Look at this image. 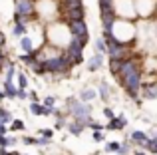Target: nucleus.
<instances>
[{
	"label": "nucleus",
	"mask_w": 157,
	"mask_h": 155,
	"mask_svg": "<svg viewBox=\"0 0 157 155\" xmlns=\"http://www.w3.org/2000/svg\"><path fill=\"white\" fill-rule=\"evenodd\" d=\"M12 129H24V123L20 119H14V123H12Z\"/></svg>",
	"instance_id": "c85d7f7f"
},
{
	"label": "nucleus",
	"mask_w": 157,
	"mask_h": 155,
	"mask_svg": "<svg viewBox=\"0 0 157 155\" xmlns=\"http://www.w3.org/2000/svg\"><path fill=\"white\" fill-rule=\"evenodd\" d=\"M137 68V64L133 62V60H121V68H119V74H127V72L135 70Z\"/></svg>",
	"instance_id": "1a4fd4ad"
},
{
	"label": "nucleus",
	"mask_w": 157,
	"mask_h": 155,
	"mask_svg": "<svg viewBox=\"0 0 157 155\" xmlns=\"http://www.w3.org/2000/svg\"><path fill=\"white\" fill-rule=\"evenodd\" d=\"M109 68H111V72H113V74H119V68H121V60H117V58H111V64H109Z\"/></svg>",
	"instance_id": "dca6fc26"
},
{
	"label": "nucleus",
	"mask_w": 157,
	"mask_h": 155,
	"mask_svg": "<svg viewBox=\"0 0 157 155\" xmlns=\"http://www.w3.org/2000/svg\"><path fill=\"white\" fill-rule=\"evenodd\" d=\"M0 64H2V54H0Z\"/></svg>",
	"instance_id": "79ce46f5"
},
{
	"label": "nucleus",
	"mask_w": 157,
	"mask_h": 155,
	"mask_svg": "<svg viewBox=\"0 0 157 155\" xmlns=\"http://www.w3.org/2000/svg\"><path fill=\"white\" fill-rule=\"evenodd\" d=\"M8 121H12L10 113H8L6 109H2V108H0V123H8Z\"/></svg>",
	"instance_id": "a211bd4d"
},
{
	"label": "nucleus",
	"mask_w": 157,
	"mask_h": 155,
	"mask_svg": "<svg viewBox=\"0 0 157 155\" xmlns=\"http://www.w3.org/2000/svg\"><path fill=\"white\" fill-rule=\"evenodd\" d=\"M117 153H119V155H125V153H129V145H127V143H121V145L117 147Z\"/></svg>",
	"instance_id": "393cba45"
},
{
	"label": "nucleus",
	"mask_w": 157,
	"mask_h": 155,
	"mask_svg": "<svg viewBox=\"0 0 157 155\" xmlns=\"http://www.w3.org/2000/svg\"><path fill=\"white\" fill-rule=\"evenodd\" d=\"M12 32H14V36H22L24 32H26V26H24V24H16Z\"/></svg>",
	"instance_id": "5701e85b"
},
{
	"label": "nucleus",
	"mask_w": 157,
	"mask_h": 155,
	"mask_svg": "<svg viewBox=\"0 0 157 155\" xmlns=\"http://www.w3.org/2000/svg\"><path fill=\"white\" fill-rule=\"evenodd\" d=\"M4 89H6V92H4V96H8V97H16V92H18V89L12 85V81H6Z\"/></svg>",
	"instance_id": "ddd939ff"
},
{
	"label": "nucleus",
	"mask_w": 157,
	"mask_h": 155,
	"mask_svg": "<svg viewBox=\"0 0 157 155\" xmlns=\"http://www.w3.org/2000/svg\"><path fill=\"white\" fill-rule=\"evenodd\" d=\"M44 72H54V74H60V72H68L72 64L66 60V56H54V58L44 60Z\"/></svg>",
	"instance_id": "f257e3e1"
},
{
	"label": "nucleus",
	"mask_w": 157,
	"mask_h": 155,
	"mask_svg": "<svg viewBox=\"0 0 157 155\" xmlns=\"http://www.w3.org/2000/svg\"><path fill=\"white\" fill-rule=\"evenodd\" d=\"M64 125H66V119H64V117H58V121H56V127H58V129H62Z\"/></svg>",
	"instance_id": "7c9ffc66"
},
{
	"label": "nucleus",
	"mask_w": 157,
	"mask_h": 155,
	"mask_svg": "<svg viewBox=\"0 0 157 155\" xmlns=\"http://www.w3.org/2000/svg\"><path fill=\"white\" fill-rule=\"evenodd\" d=\"M96 46H98V50H100V52H105V44H104V40H98Z\"/></svg>",
	"instance_id": "c756f323"
},
{
	"label": "nucleus",
	"mask_w": 157,
	"mask_h": 155,
	"mask_svg": "<svg viewBox=\"0 0 157 155\" xmlns=\"http://www.w3.org/2000/svg\"><path fill=\"white\" fill-rule=\"evenodd\" d=\"M30 112L34 113V115H40V113H42V105H40L38 101H32L30 104Z\"/></svg>",
	"instance_id": "6ab92c4d"
},
{
	"label": "nucleus",
	"mask_w": 157,
	"mask_h": 155,
	"mask_svg": "<svg viewBox=\"0 0 157 155\" xmlns=\"http://www.w3.org/2000/svg\"><path fill=\"white\" fill-rule=\"evenodd\" d=\"M131 141H135V143H139L143 147V143L147 141V135L143 131H133V133H131Z\"/></svg>",
	"instance_id": "9b49d317"
},
{
	"label": "nucleus",
	"mask_w": 157,
	"mask_h": 155,
	"mask_svg": "<svg viewBox=\"0 0 157 155\" xmlns=\"http://www.w3.org/2000/svg\"><path fill=\"white\" fill-rule=\"evenodd\" d=\"M104 113H105V117H109V119L113 117V112H111L109 108H105V109H104Z\"/></svg>",
	"instance_id": "f704fd0d"
},
{
	"label": "nucleus",
	"mask_w": 157,
	"mask_h": 155,
	"mask_svg": "<svg viewBox=\"0 0 157 155\" xmlns=\"http://www.w3.org/2000/svg\"><path fill=\"white\" fill-rule=\"evenodd\" d=\"M101 22H104V28H105V30H111V26L115 24V8L101 10Z\"/></svg>",
	"instance_id": "423d86ee"
},
{
	"label": "nucleus",
	"mask_w": 157,
	"mask_h": 155,
	"mask_svg": "<svg viewBox=\"0 0 157 155\" xmlns=\"http://www.w3.org/2000/svg\"><path fill=\"white\" fill-rule=\"evenodd\" d=\"M70 32L78 38H86L88 40V28H86L84 20H70Z\"/></svg>",
	"instance_id": "20e7f679"
},
{
	"label": "nucleus",
	"mask_w": 157,
	"mask_h": 155,
	"mask_svg": "<svg viewBox=\"0 0 157 155\" xmlns=\"http://www.w3.org/2000/svg\"><path fill=\"white\" fill-rule=\"evenodd\" d=\"M94 139H96V141H104V135L100 133V129H98V131L94 133Z\"/></svg>",
	"instance_id": "2f4dec72"
},
{
	"label": "nucleus",
	"mask_w": 157,
	"mask_h": 155,
	"mask_svg": "<svg viewBox=\"0 0 157 155\" xmlns=\"http://www.w3.org/2000/svg\"><path fill=\"white\" fill-rule=\"evenodd\" d=\"M64 6H66V8H76V6H82V0H64Z\"/></svg>",
	"instance_id": "4be33fe9"
},
{
	"label": "nucleus",
	"mask_w": 157,
	"mask_h": 155,
	"mask_svg": "<svg viewBox=\"0 0 157 155\" xmlns=\"http://www.w3.org/2000/svg\"><path fill=\"white\" fill-rule=\"evenodd\" d=\"M42 135H44V137H48V139H50V137H52V129H44V131H42Z\"/></svg>",
	"instance_id": "c9c22d12"
},
{
	"label": "nucleus",
	"mask_w": 157,
	"mask_h": 155,
	"mask_svg": "<svg viewBox=\"0 0 157 155\" xmlns=\"http://www.w3.org/2000/svg\"><path fill=\"white\" fill-rule=\"evenodd\" d=\"M2 97H4V92H2V89H0V100H2Z\"/></svg>",
	"instance_id": "ea45409f"
},
{
	"label": "nucleus",
	"mask_w": 157,
	"mask_h": 155,
	"mask_svg": "<svg viewBox=\"0 0 157 155\" xmlns=\"http://www.w3.org/2000/svg\"><path fill=\"white\" fill-rule=\"evenodd\" d=\"M2 44H4V36L0 34V46H2Z\"/></svg>",
	"instance_id": "58836bf2"
},
{
	"label": "nucleus",
	"mask_w": 157,
	"mask_h": 155,
	"mask_svg": "<svg viewBox=\"0 0 157 155\" xmlns=\"http://www.w3.org/2000/svg\"><path fill=\"white\" fill-rule=\"evenodd\" d=\"M44 105H48V108H52V105H54V97H46V101H44Z\"/></svg>",
	"instance_id": "72a5a7b5"
},
{
	"label": "nucleus",
	"mask_w": 157,
	"mask_h": 155,
	"mask_svg": "<svg viewBox=\"0 0 157 155\" xmlns=\"http://www.w3.org/2000/svg\"><path fill=\"white\" fill-rule=\"evenodd\" d=\"M125 125H127L125 117H123V115H119V117H111V121L107 123V127H109V129H123Z\"/></svg>",
	"instance_id": "6e6552de"
},
{
	"label": "nucleus",
	"mask_w": 157,
	"mask_h": 155,
	"mask_svg": "<svg viewBox=\"0 0 157 155\" xmlns=\"http://www.w3.org/2000/svg\"><path fill=\"white\" fill-rule=\"evenodd\" d=\"M66 14L70 20H84V8L76 6V8H66Z\"/></svg>",
	"instance_id": "0eeeda50"
},
{
	"label": "nucleus",
	"mask_w": 157,
	"mask_h": 155,
	"mask_svg": "<svg viewBox=\"0 0 157 155\" xmlns=\"http://www.w3.org/2000/svg\"><path fill=\"white\" fill-rule=\"evenodd\" d=\"M0 133H6V127H4V123H0Z\"/></svg>",
	"instance_id": "4c0bfd02"
},
{
	"label": "nucleus",
	"mask_w": 157,
	"mask_h": 155,
	"mask_svg": "<svg viewBox=\"0 0 157 155\" xmlns=\"http://www.w3.org/2000/svg\"><path fill=\"white\" fill-rule=\"evenodd\" d=\"M20 46H22V50L26 52V54H28V52H32V50H34V42H32V38H28V36H26V38H22V40H20Z\"/></svg>",
	"instance_id": "f8f14e48"
},
{
	"label": "nucleus",
	"mask_w": 157,
	"mask_h": 155,
	"mask_svg": "<svg viewBox=\"0 0 157 155\" xmlns=\"http://www.w3.org/2000/svg\"><path fill=\"white\" fill-rule=\"evenodd\" d=\"M135 155H145V153H141V151H135Z\"/></svg>",
	"instance_id": "a19ab883"
},
{
	"label": "nucleus",
	"mask_w": 157,
	"mask_h": 155,
	"mask_svg": "<svg viewBox=\"0 0 157 155\" xmlns=\"http://www.w3.org/2000/svg\"><path fill=\"white\" fill-rule=\"evenodd\" d=\"M12 78H14V66L10 64V68H8V72H6V81H12Z\"/></svg>",
	"instance_id": "a878e982"
},
{
	"label": "nucleus",
	"mask_w": 157,
	"mask_h": 155,
	"mask_svg": "<svg viewBox=\"0 0 157 155\" xmlns=\"http://www.w3.org/2000/svg\"><path fill=\"white\" fill-rule=\"evenodd\" d=\"M6 145V137H4V133H0V147H4Z\"/></svg>",
	"instance_id": "e433bc0d"
},
{
	"label": "nucleus",
	"mask_w": 157,
	"mask_h": 155,
	"mask_svg": "<svg viewBox=\"0 0 157 155\" xmlns=\"http://www.w3.org/2000/svg\"><path fill=\"white\" fill-rule=\"evenodd\" d=\"M123 84H125L127 92L131 93V96H137L139 88H141V74H139V70L135 68V70L127 72V74H123Z\"/></svg>",
	"instance_id": "f03ea898"
},
{
	"label": "nucleus",
	"mask_w": 157,
	"mask_h": 155,
	"mask_svg": "<svg viewBox=\"0 0 157 155\" xmlns=\"http://www.w3.org/2000/svg\"><path fill=\"white\" fill-rule=\"evenodd\" d=\"M145 96L149 97V100H155V97H157V89H155V85H147V92H145Z\"/></svg>",
	"instance_id": "412c9836"
},
{
	"label": "nucleus",
	"mask_w": 157,
	"mask_h": 155,
	"mask_svg": "<svg viewBox=\"0 0 157 155\" xmlns=\"http://www.w3.org/2000/svg\"><path fill=\"white\" fill-rule=\"evenodd\" d=\"M70 112L74 113V117H76V121H80V123H88L90 121V105L86 104H78V101H70Z\"/></svg>",
	"instance_id": "7ed1b4c3"
},
{
	"label": "nucleus",
	"mask_w": 157,
	"mask_h": 155,
	"mask_svg": "<svg viewBox=\"0 0 157 155\" xmlns=\"http://www.w3.org/2000/svg\"><path fill=\"white\" fill-rule=\"evenodd\" d=\"M100 96H101V100L107 101V96H109V92H107V84H101L100 85Z\"/></svg>",
	"instance_id": "b1692460"
},
{
	"label": "nucleus",
	"mask_w": 157,
	"mask_h": 155,
	"mask_svg": "<svg viewBox=\"0 0 157 155\" xmlns=\"http://www.w3.org/2000/svg\"><path fill=\"white\" fill-rule=\"evenodd\" d=\"M24 143H26V145H34L36 139H34V137H24Z\"/></svg>",
	"instance_id": "473e14b6"
},
{
	"label": "nucleus",
	"mask_w": 157,
	"mask_h": 155,
	"mask_svg": "<svg viewBox=\"0 0 157 155\" xmlns=\"http://www.w3.org/2000/svg\"><path fill=\"white\" fill-rule=\"evenodd\" d=\"M28 18H30V16H24V14H18V12H14V20H16V24H26V22H28Z\"/></svg>",
	"instance_id": "aec40b11"
},
{
	"label": "nucleus",
	"mask_w": 157,
	"mask_h": 155,
	"mask_svg": "<svg viewBox=\"0 0 157 155\" xmlns=\"http://www.w3.org/2000/svg\"><path fill=\"white\" fill-rule=\"evenodd\" d=\"M94 97H96V92H94V89H84V92H82V100L84 101H90V100H94Z\"/></svg>",
	"instance_id": "f3484780"
},
{
	"label": "nucleus",
	"mask_w": 157,
	"mask_h": 155,
	"mask_svg": "<svg viewBox=\"0 0 157 155\" xmlns=\"http://www.w3.org/2000/svg\"><path fill=\"white\" fill-rule=\"evenodd\" d=\"M82 129H84V123H80V121H76V123L70 125V133H72V135H80Z\"/></svg>",
	"instance_id": "4468645a"
},
{
	"label": "nucleus",
	"mask_w": 157,
	"mask_h": 155,
	"mask_svg": "<svg viewBox=\"0 0 157 155\" xmlns=\"http://www.w3.org/2000/svg\"><path fill=\"white\" fill-rule=\"evenodd\" d=\"M14 6H16V12H18V14H24V16L34 14V4H32V0H16Z\"/></svg>",
	"instance_id": "39448f33"
},
{
	"label": "nucleus",
	"mask_w": 157,
	"mask_h": 155,
	"mask_svg": "<svg viewBox=\"0 0 157 155\" xmlns=\"http://www.w3.org/2000/svg\"><path fill=\"white\" fill-rule=\"evenodd\" d=\"M18 84H20V88H26L28 81H26V76H24V74H20V76H18Z\"/></svg>",
	"instance_id": "cd10ccee"
},
{
	"label": "nucleus",
	"mask_w": 157,
	"mask_h": 155,
	"mask_svg": "<svg viewBox=\"0 0 157 155\" xmlns=\"http://www.w3.org/2000/svg\"><path fill=\"white\" fill-rule=\"evenodd\" d=\"M117 147H119V143H107L105 145V151L109 153V151H117Z\"/></svg>",
	"instance_id": "bb28decb"
},
{
	"label": "nucleus",
	"mask_w": 157,
	"mask_h": 155,
	"mask_svg": "<svg viewBox=\"0 0 157 155\" xmlns=\"http://www.w3.org/2000/svg\"><path fill=\"white\" fill-rule=\"evenodd\" d=\"M28 64H30V68H32V70H34L36 72V74H42V72H44V64H40L38 62V60H32V62H28Z\"/></svg>",
	"instance_id": "2eb2a0df"
},
{
	"label": "nucleus",
	"mask_w": 157,
	"mask_h": 155,
	"mask_svg": "<svg viewBox=\"0 0 157 155\" xmlns=\"http://www.w3.org/2000/svg\"><path fill=\"white\" fill-rule=\"evenodd\" d=\"M101 64H104V56H101V54H96L92 60H90V70H92V72H94V70H98Z\"/></svg>",
	"instance_id": "9d476101"
}]
</instances>
